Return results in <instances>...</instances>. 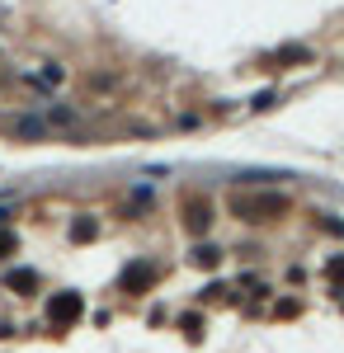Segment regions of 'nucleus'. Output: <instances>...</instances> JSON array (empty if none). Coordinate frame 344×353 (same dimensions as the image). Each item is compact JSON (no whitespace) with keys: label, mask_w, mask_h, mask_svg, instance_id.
<instances>
[{"label":"nucleus","mask_w":344,"mask_h":353,"mask_svg":"<svg viewBox=\"0 0 344 353\" xmlns=\"http://www.w3.org/2000/svg\"><path fill=\"white\" fill-rule=\"evenodd\" d=\"M189 264H193V269H217V264H222V250H217V245H198V250L189 254Z\"/></svg>","instance_id":"7"},{"label":"nucleus","mask_w":344,"mask_h":353,"mask_svg":"<svg viewBox=\"0 0 344 353\" xmlns=\"http://www.w3.org/2000/svg\"><path fill=\"white\" fill-rule=\"evenodd\" d=\"M325 273H330V283H344V259H330Z\"/></svg>","instance_id":"11"},{"label":"nucleus","mask_w":344,"mask_h":353,"mask_svg":"<svg viewBox=\"0 0 344 353\" xmlns=\"http://www.w3.org/2000/svg\"><path fill=\"white\" fill-rule=\"evenodd\" d=\"M5 217H10V212H5V208H0V221H5Z\"/></svg>","instance_id":"13"},{"label":"nucleus","mask_w":344,"mask_h":353,"mask_svg":"<svg viewBox=\"0 0 344 353\" xmlns=\"http://www.w3.org/2000/svg\"><path fill=\"white\" fill-rule=\"evenodd\" d=\"M80 311H85L80 292H52V297H48V306H43V316H48V325H52V330L76 325V321H80Z\"/></svg>","instance_id":"2"},{"label":"nucleus","mask_w":344,"mask_h":353,"mask_svg":"<svg viewBox=\"0 0 344 353\" xmlns=\"http://www.w3.org/2000/svg\"><path fill=\"white\" fill-rule=\"evenodd\" d=\"M240 221H274L288 212V193H231L227 203Z\"/></svg>","instance_id":"1"},{"label":"nucleus","mask_w":344,"mask_h":353,"mask_svg":"<svg viewBox=\"0 0 344 353\" xmlns=\"http://www.w3.org/2000/svg\"><path fill=\"white\" fill-rule=\"evenodd\" d=\"M10 254H15V236H10V231H0V259H10Z\"/></svg>","instance_id":"12"},{"label":"nucleus","mask_w":344,"mask_h":353,"mask_svg":"<svg viewBox=\"0 0 344 353\" xmlns=\"http://www.w3.org/2000/svg\"><path fill=\"white\" fill-rule=\"evenodd\" d=\"M151 283H156V264L151 259H133L118 273V292H151Z\"/></svg>","instance_id":"3"},{"label":"nucleus","mask_w":344,"mask_h":353,"mask_svg":"<svg viewBox=\"0 0 344 353\" xmlns=\"http://www.w3.org/2000/svg\"><path fill=\"white\" fill-rule=\"evenodd\" d=\"M95 236H99V221L95 217H80V221H71V241H95Z\"/></svg>","instance_id":"9"},{"label":"nucleus","mask_w":344,"mask_h":353,"mask_svg":"<svg viewBox=\"0 0 344 353\" xmlns=\"http://www.w3.org/2000/svg\"><path fill=\"white\" fill-rule=\"evenodd\" d=\"M180 330H184L189 339H198L203 334V316H180Z\"/></svg>","instance_id":"10"},{"label":"nucleus","mask_w":344,"mask_h":353,"mask_svg":"<svg viewBox=\"0 0 344 353\" xmlns=\"http://www.w3.org/2000/svg\"><path fill=\"white\" fill-rule=\"evenodd\" d=\"M208 226H212L208 203H203V198H184V231H189V236H203Z\"/></svg>","instance_id":"4"},{"label":"nucleus","mask_w":344,"mask_h":353,"mask_svg":"<svg viewBox=\"0 0 344 353\" xmlns=\"http://www.w3.org/2000/svg\"><path fill=\"white\" fill-rule=\"evenodd\" d=\"M15 132L24 137V141H43V137L52 132V128H48V118H43V113H24V118L15 123Z\"/></svg>","instance_id":"5"},{"label":"nucleus","mask_w":344,"mask_h":353,"mask_svg":"<svg viewBox=\"0 0 344 353\" xmlns=\"http://www.w3.org/2000/svg\"><path fill=\"white\" fill-rule=\"evenodd\" d=\"M76 123H80V113L71 104H52L48 109V128H76Z\"/></svg>","instance_id":"8"},{"label":"nucleus","mask_w":344,"mask_h":353,"mask_svg":"<svg viewBox=\"0 0 344 353\" xmlns=\"http://www.w3.org/2000/svg\"><path fill=\"white\" fill-rule=\"evenodd\" d=\"M5 288H10V292H33V288H38V273L33 269H10L5 273Z\"/></svg>","instance_id":"6"}]
</instances>
